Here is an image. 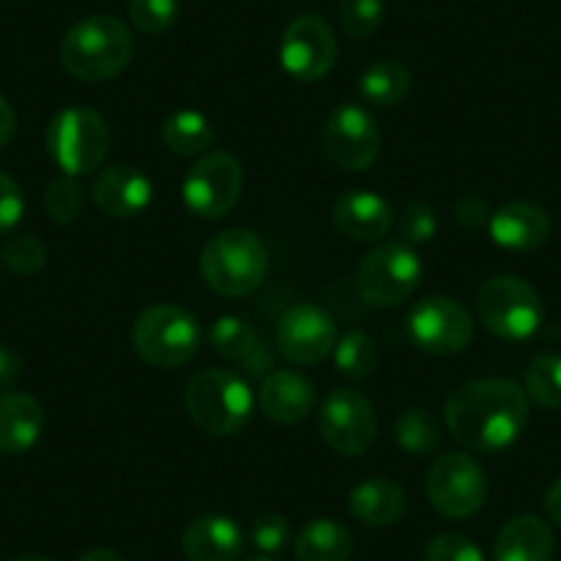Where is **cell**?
I'll list each match as a JSON object with an SVG mask.
<instances>
[{
    "label": "cell",
    "mask_w": 561,
    "mask_h": 561,
    "mask_svg": "<svg viewBox=\"0 0 561 561\" xmlns=\"http://www.w3.org/2000/svg\"><path fill=\"white\" fill-rule=\"evenodd\" d=\"M444 419L457 444L479 455H495L510 449L526 430L528 393L506 377H479L449 393Z\"/></svg>",
    "instance_id": "1"
},
{
    "label": "cell",
    "mask_w": 561,
    "mask_h": 561,
    "mask_svg": "<svg viewBox=\"0 0 561 561\" xmlns=\"http://www.w3.org/2000/svg\"><path fill=\"white\" fill-rule=\"evenodd\" d=\"M133 34L111 14H94L67 31L61 42V67L83 83H102L133 61Z\"/></svg>",
    "instance_id": "2"
},
{
    "label": "cell",
    "mask_w": 561,
    "mask_h": 561,
    "mask_svg": "<svg viewBox=\"0 0 561 561\" xmlns=\"http://www.w3.org/2000/svg\"><path fill=\"white\" fill-rule=\"evenodd\" d=\"M251 386L229 369H202L185 388V410L202 433L215 438L237 435L253 415Z\"/></svg>",
    "instance_id": "3"
},
{
    "label": "cell",
    "mask_w": 561,
    "mask_h": 561,
    "mask_svg": "<svg viewBox=\"0 0 561 561\" xmlns=\"http://www.w3.org/2000/svg\"><path fill=\"white\" fill-rule=\"evenodd\" d=\"M267 267V245L248 229H224L204 245L198 259L204 284L226 298H242L262 287Z\"/></svg>",
    "instance_id": "4"
},
{
    "label": "cell",
    "mask_w": 561,
    "mask_h": 561,
    "mask_svg": "<svg viewBox=\"0 0 561 561\" xmlns=\"http://www.w3.org/2000/svg\"><path fill=\"white\" fill-rule=\"evenodd\" d=\"M133 347L154 369H180L198 355L202 325L185 306H149L133 325Z\"/></svg>",
    "instance_id": "5"
},
{
    "label": "cell",
    "mask_w": 561,
    "mask_h": 561,
    "mask_svg": "<svg viewBox=\"0 0 561 561\" xmlns=\"http://www.w3.org/2000/svg\"><path fill=\"white\" fill-rule=\"evenodd\" d=\"M479 322L504 342H526L542 328L545 306L537 289L515 275H495L477 289Z\"/></svg>",
    "instance_id": "6"
},
{
    "label": "cell",
    "mask_w": 561,
    "mask_h": 561,
    "mask_svg": "<svg viewBox=\"0 0 561 561\" xmlns=\"http://www.w3.org/2000/svg\"><path fill=\"white\" fill-rule=\"evenodd\" d=\"M107 147L111 129L91 107H64L47 124V152L67 176H83L100 169Z\"/></svg>",
    "instance_id": "7"
},
{
    "label": "cell",
    "mask_w": 561,
    "mask_h": 561,
    "mask_svg": "<svg viewBox=\"0 0 561 561\" xmlns=\"http://www.w3.org/2000/svg\"><path fill=\"white\" fill-rule=\"evenodd\" d=\"M421 273L424 267L415 248L402 240H388L366 253L355 275V287L366 304L388 309V306L404 304L415 293Z\"/></svg>",
    "instance_id": "8"
},
{
    "label": "cell",
    "mask_w": 561,
    "mask_h": 561,
    "mask_svg": "<svg viewBox=\"0 0 561 561\" xmlns=\"http://www.w3.org/2000/svg\"><path fill=\"white\" fill-rule=\"evenodd\" d=\"M488 471L466 451H449L430 466L427 499L444 517H473L488 501Z\"/></svg>",
    "instance_id": "9"
},
{
    "label": "cell",
    "mask_w": 561,
    "mask_h": 561,
    "mask_svg": "<svg viewBox=\"0 0 561 561\" xmlns=\"http://www.w3.org/2000/svg\"><path fill=\"white\" fill-rule=\"evenodd\" d=\"M473 314L455 298L430 295L408 314V336L421 353L457 355L471 344Z\"/></svg>",
    "instance_id": "10"
},
{
    "label": "cell",
    "mask_w": 561,
    "mask_h": 561,
    "mask_svg": "<svg viewBox=\"0 0 561 561\" xmlns=\"http://www.w3.org/2000/svg\"><path fill=\"white\" fill-rule=\"evenodd\" d=\"M242 193V165L229 152H207L182 182V202L204 220L226 218Z\"/></svg>",
    "instance_id": "11"
},
{
    "label": "cell",
    "mask_w": 561,
    "mask_h": 561,
    "mask_svg": "<svg viewBox=\"0 0 561 561\" xmlns=\"http://www.w3.org/2000/svg\"><path fill=\"white\" fill-rule=\"evenodd\" d=\"M320 435L333 451L344 457H358L369 451L377 438L375 404L355 388H336L320 404Z\"/></svg>",
    "instance_id": "12"
},
{
    "label": "cell",
    "mask_w": 561,
    "mask_h": 561,
    "mask_svg": "<svg viewBox=\"0 0 561 561\" xmlns=\"http://www.w3.org/2000/svg\"><path fill=\"white\" fill-rule=\"evenodd\" d=\"M339 58V42L331 25L317 14H300L280 36L278 61L298 83H317L325 78Z\"/></svg>",
    "instance_id": "13"
},
{
    "label": "cell",
    "mask_w": 561,
    "mask_h": 561,
    "mask_svg": "<svg viewBox=\"0 0 561 561\" xmlns=\"http://www.w3.org/2000/svg\"><path fill=\"white\" fill-rule=\"evenodd\" d=\"M328 160L344 171H364L380 154V127L364 105L344 102L328 116L322 129Z\"/></svg>",
    "instance_id": "14"
},
{
    "label": "cell",
    "mask_w": 561,
    "mask_h": 561,
    "mask_svg": "<svg viewBox=\"0 0 561 561\" xmlns=\"http://www.w3.org/2000/svg\"><path fill=\"white\" fill-rule=\"evenodd\" d=\"M336 342V320L314 304H293L275 328L278 353L298 366L322 364Z\"/></svg>",
    "instance_id": "15"
},
{
    "label": "cell",
    "mask_w": 561,
    "mask_h": 561,
    "mask_svg": "<svg viewBox=\"0 0 561 561\" xmlns=\"http://www.w3.org/2000/svg\"><path fill=\"white\" fill-rule=\"evenodd\" d=\"M91 198L105 215L116 220L138 218L152 207L154 185L135 165H111L100 171L91 185Z\"/></svg>",
    "instance_id": "16"
},
{
    "label": "cell",
    "mask_w": 561,
    "mask_h": 561,
    "mask_svg": "<svg viewBox=\"0 0 561 561\" xmlns=\"http://www.w3.org/2000/svg\"><path fill=\"white\" fill-rule=\"evenodd\" d=\"M490 240L504 251L526 253L537 251L550 237V218L539 204L534 202H506L488 220Z\"/></svg>",
    "instance_id": "17"
},
{
    "label": "cell",
    "mask_w": 561,
    "mask_h": 561,
    "mask_svg": "<svg viewBox=\"0 0 561 561\" xmlns=\"http://www.w3.org/2000/svg\"><path fill=\"white\" fill-rule=\"evenodd\" d=\"M317 388L295 369H275L259 386V410L275 424H298L314 410Z\"/></svg>",
    "instance_id": "18"
},
{
    "label": "cell",
    "mask_w": 561,
    "mask_h": 561,
    "mask_svg": "<svg viewBox=\"0 0 561 561\" xmlns=\"http://www.w3.org/2000/svg\"><path fill=\"white\" fill-rule=\"evenodd\" d=\"M209 344L215 353L226 360H237L251 377L270 375L273 369V353L259 336L256 328L237 314H224L209 328Z\"/></svg>",
    "instance_id": "19"
},
{
    "label": "cell",
    "mask_w": 561,
    "mask_h": 561,
    "mask_svg": "<svg viewBox=\"0 0 561 561\" xmlns=\"http://www.w3.org/2000/svg\"><path fill=\"white\" fill-rule=\"evenodd\" d=\"M333 224L355 242H377L393 224V209L380 193L347 191L333 204Z\"/></svg>",
    "instance_id": "20"
},
{
    "label": "cell",
    "mask_w": 561,
    "mask_h": 561,
    "mask_svg": "<svg viewBox=\"0 0 561 561\" xmlns=\"http://www.w3.org/2000/svg\"><path fill=\"white\" fill-rule=\"evenodd\" d=\"M242 548V528L226 515L193 517L182 534V550L191 561H234Z\"/></svg>",
    "instance_id": "21"
},
{
    "label": "cell",
    "mask_w": 561,
    "mask_h": 561,
    "mask_svg": "<svg viewBox=\"0 0 561 561\" xmlns=\"http://www.w3.org/2000/svg\"><path fill=\"white\" fill-rule=\"evenodd\" d=\"M45 430V410L34 397L20 391L0 393V451L25 455Z\"/></svg>",
    "instance_id": "22"
},
{
    "label": "cell",
    "mask_w": 561,
    "mask_h": 561,
    "mask_svg": "<svg viewBox=\"0 0 561 561\" xmlns=\"http://www.w3.org/2000/svg\"><path fill=\"white\" fill-rule=\"evenodd\" d=\"M556 537L537 515H517L495 537V561H553Z\"/></svg>",
    "instance_id": "23"
},
{
    "label": "cell",
    "mask_w": 561,
    "mask_h": 561,
    "mask_svg": "<svg viewBox=\"0 0 561 561\" xmlns=\"http://www.w3.org/2000/svg\"><path fill=\"white\" fill-rule=\"evenodd\" d=\"M404 506H408V495H404L402 484L382 477L355 484L347 499L350 515L371 528L393 526L404 515Z\"/></svg>",
    "instance_id": "24"
},
{
    "label": "cell",
    "mask_w": 561,
    "mask_h": 561,
    "mask_svg": "<svg viewBox=\"0 0 561 561\" xmlns=\"http://www.w3.org/2000/svg\"><path fill=\"white\" fill-rule=\"evenodd\" d=\"M298 561H350L353 556V534L347 526L331 517H320L300 528L295 537Z\"/></svg>",
    "instance_id": "25"
},
{
    "label": "cell",
    "mask_w": 561,
    "mask_h": 561,
    "mask_svg": "<svg viewBox=\"0 0 561 561\" xmlns=\"http://www.w3.org/2000/svg\"><path fill=\"white\" fill-rule=\"evenodd\" d=\"M163 144L180 158H202L215 144V127L202 111H176L163 124Z\"/></svg>",
    "instance_id": "26"
},
{
    "label": "cell",
    "mask_w": 561,
    "mask_h": 561,
    "mask_svg": "<svg viewBox=\"0 0 561 561\" xmlns=\"http://www.w3.org/2000/svg\"><path fill=\"white\" fill-rule=\"evenodd\" d=\"M410 69L402 61H393V58H380V61L371 64L358 80L360 100L369 102L375 107H393L410 94Z\"/></svg>",
    "instance_id": "27"
},
{
    "label": "cell",
    "mask_w": 561,
    "mask_h": 561,
    "mask_svg": "<svg viewBox=\"0 0 561 561\" xmlns=\"http://www.w3.org/2000/svg\"><path fill=\"white\" fill-rule=\"evenodd\" d=\"M393 435L408 455H433L440 446V424L427 408L402 410L393 424Z\"/></svg>",
    "instance_id": "28"
},
{
    "label": "cell",
    "mask_w": 561,
    "mask_h": 561,
    "mask_svg": "<svg viewBox=\"0 0 561 561\" xmlns=\"http://www.w3.org/2000/svg\"><path fill=\"white\" fill-rule=\"evenodd\" d=\"M523 388H526L528 399H534L539 408L561 410V355H537L528 364Z\"/></svg>",
    "instance_id": "29"
},
{
    "label": "cell",
    "mask_w": 561,
    "mask_h": 561,
    "mask_svg": "<svg viewBox=\"0 0 561 561\" xmlns=\"http://www.w3.org/2000/svg\"><path fill=\"white\" fill-rule=\"evenodd\" d=\"M333 360L336 369L350 380H364L377 366V347L364 331H350L333 347Z\"/></svg>",
    "instance_id": "30"
},
{
    "label": "cell",
    "mask_w": 561,
    "mask_h": 561,
    "mask_svg": "<svg viewBox=\"0 0 561 561\" xmlns=\"http://www.w3.org/2000/svg\"><path fill=\"white\" fill-rule=\"evenodd\" d=\"M85 193L75 176H58L45 193V209L56 224H75L83 215Z\"/></svg>",
    "instance_id": "31"
},
{
    "label": "cell",
    "mask_w": 561,
    "mask_h": 561,
    "mask_svg": "<svg viewBox=\"0 0 561 561\" xmlns=\"http://www.w3.org/2000/svg\"><path fill=\"white\" fill-rule=\"evenodd\" d=\"M386 18V0H342L339 23L353 39H366L375 34Z\"/></svg>",
    "instance_id": "32"
},
{
    "label": "cell",
    "mask_w": 561,
    "mask_h": 561,
    "mask_svg": "<svg viewBox=\"0 0 561 561\" xmlns=\"http://www.w3.org/2000/svg\"><path fill=\"white\" fill-rule=\"evenodd\" d=\"M180 20V0H129V23L140 34H165Z\"/></svg>",
    "instance_id": "33"
},
{
    "label": "cell",
    "mask_w": 561,
    "mask_h": 561,
    "mask_svg": "<svg viewBox=\"0 0 561 561\" xmlns=\"http://www.w3.org/2000/svg\"><path fill=\"white\" fill-rule=\"evenodd\" d=\"M397 231L408 245H424L438 234V213L427 202H408L397 220Z\"/></svg>",
    "instance_id": "34"
},
{
    "label": "cell",
    "mask_w": 561,
    "mask_h": 561,
    "mask_svg": "<svg viewBox=\"0 0 561 561\" xmlns=\"http://www.w3.org/2000/svg\"><path fill=\"white\" fill-rule=\"evenodd\" d=\"M0 256H3L7 267L14 270V273L34 275L45 267L47 248L39 237L20 234V237H12V240L7 242V248H3V253H0Z\"/></svg>",
    "instance_id": "35"
},
{
    "label": "cell",
    "mask_w": 561,
    "mask_h": 561,
    "mask_svg": "<svg viewBox=\"0 0 561 561\" xmlns=\"http://www.w3.org/2000/svg\"><path fill=\"white\" fill-rule=\"evenodd\" d=\"M424 561H484V553L466 534L446 531L430 539Z\"/></svg>",
    "instance_id": "36"
},
{
    "label": "cell",
    "mask_w": 561,
    "mask_h": 561,
    "mask_svg": "<svg viewBox=\"0 0 561 561\" xmlns=\"http://www.w3.org/2000/svg\"><path fill=\"white\" fill-rule=\"evenodd\" d=\"M251 542L256 545L264 556L278 553V550L287 548L289 542V523L280 515H275V512H264V515H259L256 520H253Z\"/></svg>",
    "instance_id": "37"
},
{
    "label": "cell",
    "mask_w": 561,
    "mask_h": 561,
    "mask_svg": "<svg viewBox=\"0 0 561 561\" xmlns=\"http://www.w3.org/2000/svg\"><path fill=\"white\" fill-rule=\"evenodd\" d=\"M25 196L23 187L9 174H0V234H9L23 220Z\"/></svg>",
    "instance_id": "38"
},
{
    "label": "cell",
    "mask_w": 561,
    "mask_h": 561,
    "mask_svg": "<svg viewBox=\"0 0 561 561\" xmlns=\"http://www.w3.org/2000/svg\"><path fill=\"white\" fill-rule=\"evenodd\" d=\"M455 218L460 220L466 229H479L490 220V207L484 198H479L477 193H466L455 202Z\"/></svg>",
    "instance_id": "39"
},
{
    "label": "cell",
    "mask_w": 561,
    "mask_h": 561,
    "mask_svg": "<svg viewBox=\"0 0 561 561\" xmlns=\"http://www.w3.org/2000/svg\"><path fill=\"white\" fill-rule=\"evenodd\" d=\"M20 377H23V358L12 347L0 344V391H12Z\"/></svg>",
    "instance_id": "40"
},
{
    "label": "cell",
    "mask_w": 561,
    "mask_h": 561,
    "mask_svg": "<svg viewBox=\"0 0 561 561\" xmlns=\"http://www.w3.org/2000/svg\"><path fill=\"white\" fill-rule=\"evenodd\" d=\"M14 129H18V116H14L12 105L0 96V147H7L14 138Z\"/></svg>",
    "instance_id": "41"
},
{
    "label": "cell",
    "mask_w": 561,
    "mask_h": 561,
    "mask_svg": "<svg viewBox=\"0 0 561 561\" xmlns=\"http://www.w3.org/2000/svg\"><path fill=\"white\" fill-rule=\"evenodd\" d=\"M545 512H548L550 523L561 528V479H556L545 493Z\"/></svg>",
    "instance_id": "42"
},
{
    "label": "cell",
    "mask_w": 561,
    "mask_h": 561,
    "mask_svg": "<svg viewBox=\"0 0 561 561\" xmlns=\"http://www.w3.org/2000/svg\"><path fill=\"white\" fill-rule=\"evenodd\" d=\"M78 561H124V559L111 548H91L89 553L80 556Z\"/></svg>",
    "instance_id": "43"
},
{
    "label": "cell",
    "mask_w": 561,
    "mask_h": 561,
    "mask_svg": "<svg viewBox=\"0 0 561 561\" xmlns=\"http://www.w3.org/2000/svg\"><path fill=\"white\" fill-rule=\"evenodd\" d=\"M14 561H53V559H47V556H36V553H28V556H18V559Z\"/></svg>",
    "instance_id": "44"
},
{
    "label": "cell",
    "mask_w": 561,
    "mask_h": 561,
    "mask_svg": "<svg viewBox=\"0 0 561 561\" xmlns=\"http://www.w3.org/2000/svg\"><path fill=\"white\" fill-rule=\"evenodd\" d=\"M248 561H275V559H270V556H256V559H248Z\"/></svg>",
    "instance_id": "45"
}]
</instances>
